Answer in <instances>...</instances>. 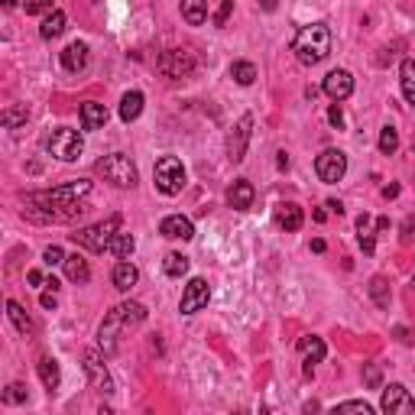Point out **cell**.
I'll list each match as a JSON object with an SVG mask.
<instances>
[{"label": "cell", "mask_w": 415, "mask_h": 415, "mask_svg": "<svg viewBox=\"0 0 415 415\" xmlns=\"http://www.w3.org/2000/svg\"><path fill=\"white\" fill-rule=\"evenodd\" d=\"M91 192V182L88 178H75L68 185H59V188H49V192H33L26 195V214L36 220H72L78 214L85 211L81 198Z\"/></svg>", "instance_id": "1"}, {"label": "cell", "mask_w": 415, "mask_h": 415, "mask_svg": "<svg viewBox=\"0 0 415 415\" xmlns=\"http://www.w3.org/2000/svg\"><path fill=\"white\" fill-rule=\"evenodd\" d=\"M146 322V305H140V302H120V305H114L107 312V318L101 322V328H98V344H101L104 354H117V341L124 331L136 328V324Z\"/></svg>", "instance_id": "2"}, {"label": "cell", "mask_w": 415, "mask_h": 415, "mask_svg": "<svg viewBox=\"0 0 415 415\" xmlns=\"http://www.w3.org/2000/svg\"><path fill=\"white\" fill-rule=\"evenodd\" d=\"M292 52L302 65H318L331 55V29L324 23H308L302 26L292 39Z\"/></svg>", "instance_id": "3"}, {"label": "cell", "mask_w": 415, "mask_h": 415, "mask_svg": "<svg viewBox=\"0 0 415 415\" xmlns=\"http://www.w3.org/2000/svg\"><path fill=\"white\" fill-rule=\"evenodd\" d=\"M117 234H120V218L114 214V218L101 220V224L81 228L78 234H72V240H75L78 246L91 250V253H104V250H110V244H114V237H117Z\"/></svg>", "instance_id": "4"}, {"label": "cell", "mask_w": 415, "mask_h": 415, "mask_svg": "<svg viewBox=\"0 0 415 415\" xmlns=\"http://www.w3.org/2000/svg\"><path fill=\"white\" fill-rule=\"evenodd\" d=\"M98 172L104 176V182H110L114 188H133L136 185V166L130 162V156L110 153L104 159H98Z\"/></svg>", "instance_id": "5"}, {"label": "cell", "mask_w": 415, "mask_h": 415, "mask_svg": "<svg viewBox=\"0 0 415 415\" xmlns=\"http://www.w3.org/2000/svg\"><path fill=\"white\" fill-rule=\"evenodd\" d=\"M46 150H49L55 159H62V162H75L78 156L85 153V140H81L78 130L55 127L49 136H46Z\"/></svg>", "instance_id": "6"}, {"label": "cell", "mask_w": 415, "mask_h": 415, "mask_svg": "<svg viewBox=\"0 0 415 415\" xmlns=\"http://www.w3.org/2000/svg\"><path fill=\"white\" fill-rule=\"evenodd\" d=\"M153 178H156V188H159L162 195L172 198L185 188V166H182V159H176V156H162V159L156 162Z\"/></svg>", "instance_id": "7"}, {"label": "cell", "mask_w": 415, "mask_h": 415, "mask_svg": "<svg viewBox=\"0 0 415 415\" xmlns=\"http://www.w3.org/2000/svg\"><path fill=\"white\" fill-rule=\"evenodd\" d=\"M156 68H159L162 78H172V81H178V78H188L192 72H195V55L188 49H166L156 59Z\"/></svg>", "instance_id": "8"}, {"label": "cell", "mask_w": 415, "mask_h": 415, "mask_svg": "<svg viewBox=\"0 0 415 415\" xmlns=\"http://www.w3.org/2000/svg\"><path fill=\"white\" fill-rule=\"evenodd\" d=\"M315 172H318V178H322L324 185H334V182H341L344 172H348V156L341 153V150H324V153L315 159Z\"/></svg>", "instance_id": "9"}, {"label": "cell", "mask_w": 415, "mask_h": 415, "mask_svg": "<svg viewBox=\"0 0 415 415\" xmlns=\"http://www.w3.org/2000/svg\"><path fill=\"white\" fill-rule=\"evenodd\" d=\"M383 412L386 415H415V399L402 383H390L383 390Z\"/></svg>", "instance_id": "10"}, {"label": "cell", "mask_w": 415, "mask_h": 415, "mask_svg": "<svg viewBox=\"0 0 415 415\" xmlns=\"http://www.w3.org/2000/svg\"><path fill=\"white\" fill-rule=\"evenodd\" d=\"M208 298H211V289H208V282H204L202 276H195V279H188L185 292H182L178 312H182V315H195V312H202V308L208 305Z\"/></svg>", "instance_id": "11"}, {"label": "cell", "mask_w": 415, "mask_h": 415, "mask_svg": "<svg viewBox=\"0 0 415 415\" xmlns=\"http://www.w3.org/2000/svg\"><path fill=\"white\" fill-rule=\"evenodd\" d=\"M250 133H253V117H250V114H244V117L237 120V127L230 130V136H228V156L234 162H244L246 143H250Z\"/></svg>", "instance_id": "12"}, {"label": "cell", "mask_w": 415, "mask_h": 415, "mask_svg": "<svg viewBox=\"0 0 415 415\" xmlns=\"http://www.w3.org/2000/svg\"><path fill=\"white\" fill-rule=\"evenodd\" d=\"M324 94H328L334 104L348 101L350 94H354V75H350L348 68H334V72H328V78H324Z\"/></svg>", "instance_id": "13"}, {"label": "cell", "mask_w": 415, "mask_h": 415, "mask_svg": "<svg viewBox=\"0 0 415 415\" xmlns=\"http://www.w3.org/2000/svg\"><path fill=\"white\" fill-rule=\"evenodd\" d=\"M85 373H88V380H91V386L98 393H104V396H110V393H114L110 373H107V367H104V360H101V354H98V350H88V354H85Z\"/></svg>", "instance_id": "14"}, {"label": "cell", "mask_w": 415, "mask_h": 415, "mask_svg": "<svg viewBox=\"0 0 415 415\" xmlns=\"http://www.w3.org/2000/svg\"><path fill=\"white\" fill-rule=\"evenodd\" d=\"M159 234L162 237H172V240H192L195 237V228H192V220L182 218V214H169V218L159 224Z\"/></svg>", "instance_id": "15"}, {"label": "cell", "mask_w": 415, "mask_h": 415, "mask_svg": "<svg viewBox=\"0 0 415 415\" xmlns=\"http://www.w3.org/2000/svg\"><path fill=\"white\" fill-rule=\"evenodd\" d=\"M298 350H302V357H305V376H312V367L322 364L324 354H328V348H324L322 338H315V334H308V338L298 341Z\"/></svg>", "instance_id": "16"}, {"label": "cell", "mask_w": 415, "mask_h": 415, "mask_svg": "<svg viewBox=\"0 0 415 415\" xmlns=\"http://www.w3.org/2000/svg\"><path fill=\"white\" fill-rule=\"evenodd\" d=\"M85 65H88V46L85 43H68L65 49H62V68H65V72L78 75V72H85Z\"/></svg>", "instance_id": "17"}, {"label": "cell", "mask_w": 415, "mask_h": 415, "mask_svg": "<svg viewBox=\"0 0 415 415\" xmlns=\"http://www.w3.org/2000/svg\"><path fill=\"white\" fill-rule=\"evenodd\" d=\"M253 195H256L253 185H250L246 178H237V182L228 188V204L234 208V211H246V208L253 204Z\"/></svg>", "instance_id": "18"}, {"label": "cell", "mask_w": 415, "mask_h": 415, "mask_svg": "<svg viewBox=\"0 0 415 415\" xmlns=\"http://www.w3.org/2000/svg\"><path fill=\"white\" fill-rule=\"evenodd\" d=\"M276 224H279L282 230H298L305 224V214H302V208H298L296 202H282L279 208H276Z\"/></svg>", "instance_id": "19"}, {"label": "cell", "mask_w": 415, "mask_h": 415, "mask_svg": "<svg viewBox=\"0 0 415 415\" xmlns=\"http://www.w3.org/2000/svg\"><path fill=\"white\" fill-rule=\"evenodd\" d=\"M107 124V107L98 101L81 104V130H101Z\"/></svg>", "instance_id": "20"}, {"label": "cell", "mask_w": 415, "mask_h": 415, "mask_svg": "<svg viewBox=\"0 0 415 415\" xmlns=\"http://www.w3.org/2000/svg\"><path fill=\"white\" fill-rule=\"evenodd\" d=\"M110 279H114V286H117L120 292H130V289L136 286V279H140V270H136L133 263L120 260L117 266H114V272H110Z\"/></svg>", "instance_id": "21"}, {"label": "cell", "mask_w": 415, "mask_h": 415, "mask_svg": "<svg viewBox=\"0 0 415 415\" xmlns=\"http://www.w3.org/2000/svg\"><path fill=\"white\" fill-rule=\"evenodd\" d=\"M39 376H43V386L46 390H59V383H62V373H59V360L55 357H49V354H43L39 357Z\"/></svg>", "instance_id": "22"}, {"label": "cell", "mask_w": 415, "mask_h": 415, "mask_svg": "<svg viewBox=\"0 0 415 415\" xmlns=\"http://www.w3.org/2000/svg\"><path fill=\"white\" fill-rule=\"evenodd\" d=\"M65 276H68V282H78V286H85V282L91 279V266H88L85 256H78V253L68 256V260H65Z\"/></svg>", "instance_id": "23"}, {"label": "cell", "mask_w": 415, "mask_h": 415, "mask_svg": "<svg viewBox=\"0 0 415 415\" xmlns=\"http://www.w3.org/2000/svg\"><path fill=\"white\" fill-rule=\"evenodd\" d=\"M143 101H146V98L140 91H127V94H124V98H120V120L130 124V120L140 117V114H143Z\"/></svg>", "instance_id": "24"}, {"label": "cell", "mask_w": 415, "mask_h": 415, "mask_svg": "<svg viewBox=\"0 0 415 415\" xmlns=\"http://www.w3.org/2000/svg\"><path fill=\"white\" fill-rule=\"evenodd\" d=\"M7 315H10V322L17 324V331H20V334H26V338H33V334H36L33 318L26 315V308L20 305V302H7Z\"/></svg>", "instance_id": "25"}, {"label": "cell", "mask_w": 415, "mask_h": 415, "mask_svg": "<svg viewBox=\"0 0 415 415\" xmlns=\"http://www.w3.org/2000/svg\"><path fill=\"white\" fill-rule=\"evenodd\" d=\"M399 85H402V98L415 107V62L412 59H402V65H399Z\"/></svg>", "instance_id": "26"}, {"label": "cell", "mask_w": 415, "mask_h": 415, "mask_svg": "<svg viewBox=\"0 0 415 415\" xmlns=\"http://www.w3.org/2000/svg\"><path fill=\"white\" fill-rule=\"evenodd\" d=\"M65 23H68L65 13H62V10L55 7V10L49 13V17H46L43 23H39V36H43V39H55V36L65 33Z\"/></svg>", "instance_id": "27"}, {"label": "cell", "mask_w": 415, "mask_h": 415, "mask_svg": "<svg viewBox=\"0 0 415 415\" xmlns=\"http://www.w3.org/2000/svg\"><path fill=\"white\" fill-rule=\"evenodd\" d=\"M182 17H185L188 26H202L208 20V4L204 0H185L182 4Z\"/></svg>", "instance_id": "28"}, {"label": "cell", "mask_w": 415, "mask_h": 415, "mask_svg": "<svg viewBox=\"0 0 415 415\" xmlns=\"http://www.w3.org/2000/svg\"><path fill=\"white\" fill-rule=\"evenodd\" d=\"M26 117H29V110H26V104H17V107H7L4 114H0V127H4V130H17L20 124H26Z\"/></svg>", "instance_id": "29"}, {"label": "cell", "mask_w": 415, "mask_h": 415, "mask_svg": "<svg viewBox=\"0 0 415 415\" xmlns=\"http://www.w3.org/2000/svg\"><path fill=\"white\" fill-rule=\"evenodd\" d=\"M370 298L376 302V308H390V282L383 276H373L370 279Z\"/></svg>", "instance_id": "30"}, {"label": "cell", "mask_w": 415, "mask_h": 415, "mask_svg": "<svg viewBox=\"0 0 415 415\" xmlns=\"http://www.w3.org/2000/svg\"><path fill=\"white\" fill-rule=\"evenodd\" d=\"M188 256H182V253H169L166 256V263H162V270H166V276H172V279H182L188 272Z\"/></svg>", "instance_id": "31"}, {"label": "cell", "mask_w": 415, "mask_h": 415, "mask_svg": "<svg viewBox=\"0 0 415 415\" xmlns=\"http://www.w3.org/2000/svg\"><path fill=\"white\" fill-rule=\"evenodd\" d=\"M230 78H234L237 85H253L256 81V65L253 62H234V65H230Z\"/></svg>", "instance_id": "32"}, {"label": "cell", "mask_w": 415, "mask_h": 415, "mask_svg": "<svg viewBox=\"0 0 415 415\" xmlns=\"http://www.w3.org/2000/svg\"><path fill=\"white\" fill-rule=\"evenodd\" d=\"M331 415H376L373 406L360 402V399H348V402H341V406L331 409Z\"/></svg>", "instance_id": "33"}, {"label": "cell", "mask_w": 415, "mask_h": 415, "mask_svg": "<svg viewBox=\"0 0 415 415\" xmlns=\"http://www.w3.org/2000/svg\"><path fill=\"white\" fill-rule=\"evenodd\" d=\"M133 250H136V240L130 237V234H117V237H114V244H110L107 253H114L117 260H127V256L133 253Z\"/></svg>", "instance_id": "34"}, {"label": "cell", "mask_w": 415, "mask_h": 415, "mask_svg": "<svg viewBox=\"0 0 415 415\" xmlns=\"http://www.w3.org/2000/svg\"><path fill=\"white\" fill-rule=\"evenodd\" d=\"M357 230H360V246H364V253H373V220H370V214H360V218H357Z\"/></svg>", "instance_id": "35"}, {"label": "cell", "mask_w": 415, "mask_h": 415, "mask_svg": "<svg viewBox=\"0 0 415 415\" xmlns=\"http://www.w3.org/2000/svg\"><path fill=\"white\" fill-rule=\"evenodd\" d=\"M399 150V133L396 127H383L380 130V153L383 156H393Z\"/></svg>", "instance_id": "36"}, {"label": "cell", "mask_w": 415, "mask_h": 415, "mask_svg": "<svg viewBox=\"0 0 415 415\" xmlns=\"http://www.w3.org/2000/svg\"><path fill=\"white\" fill-rule=\"evenodd\" d=\"M4 402H7V406H23L26 402V386L23 383H10L7 390H4Z\"/></svg>", "instance_id": "37"}, {"label": "cell", "mask_w": 415, "mask_h": 415, "mask_svg": "<svg viewBox=\"0 0 415 415\" xmlns=\"http://www.w3.org/2000/svg\"><path fill=\"white\" fill-rule=\"evenodd\" d=\"M65 260H68L65 250H62V246H55V244L43 250V263H46V266H65Z\"/></svg>", "instance_id": "38"}, {"label": "cell", "mask_w": 415, "mask_h": 415, "mask_svg": "<svg viewBox=\"0 0 415 415\" xmlns=\"http://www.w3.org/2000/svg\"><path fill=\"white\" fill-rule=\"evenodd\" d=\"M234 13V0H224L218 10H214V26H224L228 23V17Z\"/></svg>", "instance_id": "39"}, {"label": "cell", "mask_w": 415, "mask_h": 415, "mask_svg": "<svg viewBox=\"0 0 415 415\" xmlns=\"http://www.w3.org/2000/svg\"><path fill=\"white\" fill-rule=\"evenodd\" d=\"M364 383L370 386V390H380V367H376V364H367V370H364Z\"/></svg>", "instance_id": "40"}, {"label": "cell", "mask_w": 415, "mask_h": 415, "mask_svg": "<svg viewBox=\"0 0 415 415\" xmlns=\"http://www.w3.org/2000/svg\"><path fill=\"white\" fill-rule=\"evenodd\" d=\"M328 120L334 124V127H344V114H341V107L338 104H331V110H328Z\"/></svg>", "instance_id": "41"}, {"label": "cell", "mask_w": 415, "mask_h": 415, "mask_svg": "<svg viewBox=\"0 0 415 415\" xmlns=\"http://www.w3.org/2000/svg\"><path fill=\"white\" fill-rule=\"evenodd\" d=\"M52 10H55L52 4H26V13H46V17H49Z\"/></svg>", "instance_id": "42"}, {"label": "cell", "mask_w": 415, "mask_h": 415, "mask_svg": "<svg viewBox=\"0 0 415 415\" xmlns=\"http://www.w3.org/2000/svg\"><path fill=\"white\" fill-rule=\"evenodd\" d=\"M412 230H415V218H406V224H402V234H399V237H402V244H409V240H412Z\"/></svg>", "instance_id": "43"}, {"label": "cell", "mask_w": 415, "mask_h": 415, "mask_svg": "<svg viewBox=\"0 0 415 415\" xmlns=\"http://www.w3.org/2000/svg\"><path fill=\"white\" fill-rule=\"evenodd\" d=\"M39 305H43V308H55V292H46V296L39 298Z\"/></svg>", "instance_id": "44"}, {"label": "cell", "mask_w": 415, "mask_h": 415, "mask_svg": "<svg viewBox=\"0 0 415 415\" xmlns=\"http://www.w3.org/2000/svg\"><path fill=\"white\" fill-rule=\"evenodd\" d=\"M26 279L33 282V286H43V272H39V270H29V272H26Z\"/></svg>", "instance_id": "45"}, {"label": "cell", "mask_w": 415, "mask_h": 415, "mask_svg": "<svg viewBox=\"0 0 415 415\" xmlns=\"http://www.w3.org/2000/svg\"><path fill=\"white\" fill-rule=\"evenodd\" d=\"M318 412H322V406H318L315 399L312 402H305V409H302V415H318Z\"/></svg>", "instance_id": "46"}, {"label": "cell", "mask_w": 415, "mask_h": 415, "mask_svg": "<svg viewBox=\"0 0 415 415\" xmlns=\"http://www.w3.org/2000/svg\"><path fill=\"white\" fill-rule=\"evenodd\" d=\"M399 195V185H386L383 188V198H396Z\"/></svg>", "instance_id": "47"}, {"label": "cell", "mask_w": 415, "mask_h": 415, "mask_svg": "<svg viewBox=\"0 0 415 415\" xmlns=\"http://www.w3.org/2000/svg\"><path fill=\"white\" fill-rule=\"evenodd\" d=\"M276 156H279V159H276L279 162V169H289V153H276Z\"/></svg>", "instance_id": "48"}, {"label": "cell", "mask_w": 415, "mask_h": 415, "mask_svg": "<svg viewBox=\"0 0 415 415\" xmlns=\"http://www.w3.org/2000/svg\"><path fill=\"white\" fill-rule=\"evenodd\" d=\"M328 208H331L334 214H344V204H341V202H328Z\"/></svg>", "instance_id": "49"}, {"label": "cell", "mask_w": 415, "mask_h": 415, "mask_svg": "<svg viewBox=\"0 0 415 415\" xmlns=\"http://www.w3.org/2000/svg\"><path fill=\"white\" fill-rule=\"evenodd\" d=\"M312 250L315 253H324V240H312Z\"/></svg>", "instance_id": "50"}, {"label": "cell", "mask_w": 415, "mask_h": 415, "mask_svg": "<svg viewBox=\"0 0 415 415\" xmlns=\"http://www.w3.org/2000/svg\"><path fill=\"white\" fill-rule=\"evenodd\" d=\"M98 415H114V409H110V406H101V409H98Z\"/></svg>", "instance_id": "51"}, {"label": "cell", "mask_w": 415, "mask_h": 415, "mask_svg": "<svg viewBox=\"0 0 415 415\" xmlns=\"http://www.w3.org/2000/svg\"><path fill=\"white\" fill-rule=\"evenodd\" d=\"M260 415H272V412H270V409H260Z\"/></svg>", "instance_id": "52"}]
</instances>
